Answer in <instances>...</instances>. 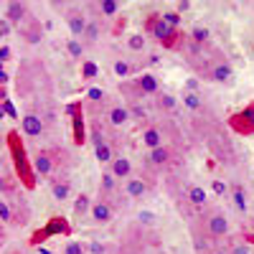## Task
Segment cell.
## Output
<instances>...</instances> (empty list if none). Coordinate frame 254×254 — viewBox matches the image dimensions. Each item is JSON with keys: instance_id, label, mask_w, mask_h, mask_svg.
Here are the masks:
<instances>
[{"instance_id": "1", "label": "cell", "mask_w": 254, "mask_h": 254, "mask_svg": "<svg viewBox=\"0 0 254 254\" xmlns=\"http://www.w3.org/2000/svg\"><path fill=\"white\" fill-rule=\"evenodd\" d=\"M8 150H10V155H13V165H15L18 181L31 190V188L36 186V181H33L31 163H28V158H26V145H23V140H20V132H18V130H10V132H8Z\"/></svg>"}, {"instance_id": "2", "label": "cell", "mask_w": 254, "mask_h": 254, "mask_svg": "<svg viewBox=\"0 0 254 254\" xmlns=\"http://www.w3.org/2000/svg\"><path fill=\"white\" fill-rule=\"evenodd\" d=\"M145 33L147 36H153L155 41H160V44L165 49H178L183 44V33L178 28H171L168 23H163V18L160 13H150L145 20Z\"/></svg>"}, {"instance_id": "3", "label": "cell", "mask_w": 254, "mask_h": 254, "mask_svg": "<svg viewBox=\"0 0 254 254\" xmlns=\"http://www.w3.org/2000/svg\"><path fill=\"white\" fill-rule=\"evenodd\" d=\"M201 226H203V237L208 242H216V239H224L229 234V219L221 208H208L203 219H201Z\"/></svg>"}, {"instance_id": "4", "label": "cell", "mask_w": 254, "mask_h": 254, "mask_svg": "<svg viewBox=\"0 0 254 254\" xmlns=\"http://www.w3.org/2000/svg\"><path fill=\"white\" fill-rule=\"evenodd\" d=\"M66 150H38L36 158H33V168H36V173L41 178H49L56 173V168H61V163L66 165Z\"/></svg>"}, {"instance_id": "5", "label": "cell", "mask_w": 254, "mask_h": 254, "mask_svg": "<svg viewBox=\"0 0 254 254\" xmlns=\"http://www.w3.org/2000/svg\"><path fill=\"white\" fill-rule=\"evenodd\" d=\"M56 234H64V237H69V234H71V226H69V221L64 219V216H51L49 224H46L44 229H38L36 234L31 237V244L38 247V244H44L49 237H56Z\"/></svg>"}, {"instance_id": "6", "label": "cell", "mask_w": 254, "mask_h": 254, "mask_svg": "<svg viewBox=\"0 0 254 254\" xmlns=\"http://www.w3.org/2000/svg\"><path fill=\"white\" fill-rule=\"evenodd\" d=\"M231 130L239 135H254V102H249L244 110H239L234 117L229 120Z\"/></svg>"}, {"instance_id": "7", "label": "cell", "mask_w": 254, "mask_h": 254, "mask_svg": "<svg viewBox=\"0 0 254 254\" xmlns=\"http://www.w3.org/2000/svg\"><path fill=\"white\" fill-rule=\"evenodd\" d=\"M173 158H176V150L165 142V145H160V147H155V150L147 153L145 165H147V168H153V171H163V168L173 165Z\"/></svg>"}, {"instance_id": "8", "label": "cell", "mask_w": 254, "mask_h": 254, "mask_svg": "<svg viewBox=\"0 0 254 254\" xmlns=\"http://www.w3.org/2000/svg\"><path fill=\"white\" fill-rule=\"evenodd\" d=\"M20 127H23V135L26 137H41L46 132V122L38 112H26L23 120H20Z\"/></svg>"}, {"instance_id": "9", "label": "cell", "mask_w": 254, "mask_h": 254, "mask_svg": "<svg viewBox=\"0 0 254 254\" xmlns=\"http://www.w3.org/2000/svg\"><path fill=\"white\" fill-rule=\"evenodd\" d=\"M66 26H69L71 36H74L76 41H81L84 28H87V15H84L81 8H69V10H66Z\"/></svg>"}, {"instance_id": "10", "label": "cell", "mask_w": 254, "mask_h": 254, "mask_svg": "<svg viewBox=\"0 0 254 254\" xmlns=\"http://www.w3.org/2000/svg\"><path fill=\"white\" fill-rule=\"evenodd\" d=\"M115 216V206L110 198H99L94 206H92V221L94 224H110Z\"/></svg>"}, {"instance_id": "11", "label": "cell", "mask_w": 254, "mask_h": 254, "mask_svg": "<svg viewBox=\"0 0 254 254\" xmlns=\"http://www.w3.org/2000/svg\"><path fill=\"white\" fill-rule=\"evenodd\" d=\"M147 190H150V181L137 176V178H127L125 183V193L127 198H145L147 196Z\"/></svg>"}, {"instance_id": "12", "label": "cell", "mask_w": 254, "mask_h": 254, "mask_svg": "<svg viewBox=\"0 0 254 254\" xmlns=\"http://www.w3.org/2000/svg\"><path fill=\"white\" fill-rule=\"evenodd\" d=\"M142 145L147 147V150H155V147L165 145V132H163V127L147 125L145 130H142Z\"/></svg>"}, {"instance_id": "13", "label": "cell", "mask_w": 254, "mask_h": 254, "mask_svg": "<svg viewBox=\"0 0 254 254\" xmlns=\"http://www.w3.org/2000/svg\"><path fill=\"white\" fill-rule=\"evenodd\" d=\"M5 18H8V23L20 26V23H23V20L28 18V5H26V3H18V0H13V3L5 5Z\"/></svg>"}, {"instance_id": "14", "label": "cell", "mask_w": 254, "mask_h": 254, "mask_svg": "<svg viewBox=\"0 0 254 254\" xmlns=\"http://www.w3.org/2000/svg\"><path fill=\"white\" fill-rule=\"evenodd\" d=\"M153 104H155V110H158V112L168 115V112H173V110L178 107V99H176L171 92H158V94L153 97Z\"/></svg>"}, {"instance_id": "15", "label": "cell", "mask_w": 254, "mask_h": 254, "mask_svg": "<svg viewBox=\"0 0 254 254\" xmlns=\"http://www.w3.org/2000/svg\"><path fill=\"white\" fill-rule=\"evenodd\" d=\"M110 173H112L115 178H130V173H132V163H130V158L115 155V160L110 163Z\"/></svg>"}, {"instance_id": "16", "label": "cell", "mask_w": 254, "mask_h": 254, "mask_svg": "<svg viewBox=\"0 0 254 254\" xmlns=\"http://www.w3.org/2000/svg\"><path fill=\"white\" fill-rule=\"evenodd\" d=\"M183 201L193 208H203L206 206V190L201 186H188L186 193H183Z\"/></svg>"}, {"instance_id": "17", "label": "cell", "mask_w": 254, "mask_h": 254, "mask_svg": "<svg viewBox=\"0 0 254 254\" xmlns=\"http://www.w3.org/2000/svg\"><path fill=\"white\" fill-rule=\"evenodd\" d=\"M208 79H214V81H231V79H234V69H231L226 61H216L214 66L208 69Z\"/></svg>"}, {"instance_id": "18", "label": "cell", "mask_w": 254, "mask_h": 254, "mask_svg": "<svg viewBox=\"0 0 254 254\" xmlns=\"http://www.w3.org/2000/svg\"><path fill=\"white\" fill-rule=\"evenodd\" d=\"M69 112L74 115V142L76 145H81L84 140H87V135H84V117H81V104L76 102V104H71L69 107Z\"/></svg>"}, {"instance_id": "19", "label": "cell", "mask_w": 254, "mask_h": 254, "mask_svg": "<svg viewBox=\"0 0 254 254\" xmlns=\"http://www.w3.org/2000/svg\"><path fill=\"white\" fill-rule=\"evenodd\" d=\"M99 33H102V23H99V18L87 20V28H84L81 44H84V46H92V44H97V41H99Z\"/></svg>"}, {"instance_id": "20", "label": "cell", "mask_w": 254, "mask_h": 254, "mask_svg": "<svg viewBox=\"0 0 254 254\" xmlns=\"http://www.w3.org/2000/svg\"><path fill=\"white\" fill-rule=\"evenodd\" d=\"M115 188H117V178L107 171V173H102V178H99V198H107V196H112L115 193Z\"/></svg>"}, {"instance_id": "21", "label": "cell", "mask_w": 254, "mask_h": 254, "mask_svg": "<svg viewBox=\"0 0 254 254\" xmlns=\"http://www.w3.org/2000/svg\"><path fill=\"white\" fill-rule=\"evenodd\" d=\"M104 18H120V10H122V5L117 3V0H102V3H97L94 5Z\"/></svg>"}, {"instance_id": "22", "label": "cell", "mask_w": 254, "mask_h": 254, "mask_svg": "<svg viewBox=\"0 0 254 254\" xmlns=\"http://www.w3.org/2000/svg\"><path fill=\"white\" fill-rule=\"evenodd\" d=\"M94 155H97V160H99V163H112V160H115V150H112L110 140L97 142V145H94Z\"/></svg>"}, {"instance_id": "23", "label": "cell", "mask_w": 254, "mask_h": 254, "mask_svg": "<svg viewBox=\"0 0 254 254\" xmlns=\"http://www.w3.org/2000/svg\"><path fill=\"white\" fill-rule=\"evenodd\" d=\"M23 38L28 44H38V41L44 38V31H41L38 20H28V26H23Z\"/></svg>"}, {"instance_id": "24", "label": "cell", "mask_w": 254, "mask_h": 254, "mask_svg": "<svg viewBox=\"0 0 254 254\" xmlns=\"http://www.w3.org/2000/svg\"><path fill=\"white\" fill-rule=\"evenodd\" d=\"M110 125H115V127H122L127 120H130V112H127V107H122V104H115V107L110 110Z\"/></svg>"}, {"instance_id": "25", "label": "cell", "mask_w": 254, "mask_h": 254, "mask_svg": "<svg viewBox=\"0 0 254 254\" xmlns=\"http://www.w3.org/2000/svg\"><path fill=\"white\" fill-rule=\"evenodd\" d=\"M51 188H54V198H56V201L69 198V193H71V186H69L66 178H64V181H61V178H54V186H51Z\"/></svg>"}, {"instance_id": "26", "label": "cell", "mask_w": 254, "mask_h": 254, "mask_svg": "<svg viewBox=\"0 0 254 254\" xmlns=\"http://www.w3.org/2000/svg\"><path fill=\"white\" fill-rule=\"evenodd\" d=\"M127 112H130V117L135 120V122H147V112H145V107H142V104L140 102H132L130 104V107H127Z\"/></svg>"}, {"instance_id": "27", "label": "cell", "mask_w": 254, "mask_h": 254, "mask_svg": "<svg viewBox=\"0 0 254 254\" xmlns=\"http://www.w3.org/2000/svg\"><path fill=\"white\" fill-rule=\"evenodd\" d=\"M183 104H186V107L188 110H203V99L196 94V92H188V94H183Z\"/></svg>"}, {"instance_id": "28", "label": "cell", "mask_w": 254, "mask_h": 254, "mask_svg": "<svg viewBox=\"0 0 254 254\" xmlns=\"http://www.w3.org/2000/svg\"><path fill=\"white\" fill-rule=\"evenodd\" d=\"M206 41H208V31H206V28L196 26L193 31H190V44H196V46H203Z\"/></svg>"}, {"instance_id": "29", "label": "cell", "mask_w": 254, "mask_h": 254, "mask_svg": "<svg viewBox=\"0 0 254 254\" xmlns=\"http://www.w3.org/2000/svg\"><path fill=\"white\" fill-rule=\"evenodd\" d=\"M127 49L130 51H142L145 49V36L142 33H132L130 38H127Z\"/></svg>"}, {"instance_id": "30", "label": "cell", "mask_w": 254, "mask_h": 254, "mask_svg": "<svg viewBox=\"0 0 254 254\" xmlns=\"http://www.w3.org/2000/svg\"><path fill=\"white\" fill-rule=\"evenodd\" d=\"M160 18H163V23H168L171 28L181 26V13H176V10H165V13H160Z\"/></svg>"}, {"instance_id": "31", "label": "cell", "mask_w": 254, "mask_h": 254, "mask_svg": "<svg viewBox=\"0 0 254 254\" xmlns=\"http://www.w3.org/2000/svg\"><path fill=\"white\" fill-rule=\"evenodd\" d=\"M234 203H237L239 211H247V193H244L242 186H234Z\"/></svg>"}, {"instance_id": "32", "label": "cell", "mask_w": 254, "mask_h": 254, "mask_svg": "<svg viewBox=\"0 0 254 254\" xmlns=\"http://www.w3.org/2000/svg\"><path fill=\"white\" fill-rule=\"evenodd\" d=\"M66 49H69V54H71L74 59H81V56H84V44H81V41H76V38L69 41Z\"/></svg>"}, {"instance_id": "33", "label": "cell", "mask_w": 254, "mask_h": 254, "mask_svg": "<svg viewBox=\"0 0 254 254\" xmlns=\"http://www.w3.org/2000/svg\"><path fill=\"white\" fill-rule=\"evenodd\" d=\"M97 76V64L94 61H84L81 64V79H94Z\"/></svg>"}, {"instance_id": "34", "label": "cell", "mask_w": 254, "mask_h": 254, "mask_svg": "<svg viewBox=\"0 0 254 254\" xmlns=\"http://www.w3.org/2000/svg\"><path fill=\"white\" fill-rule=\"evenodd\" d=\"M87 208H89V196H87V193H81V196L76 198V203H74V214H76V216H81Z\"/></svg>"}, {"instance_id": "35", "label": "cell", "mask_w": 254, "mask_h": 254, "mask_svg": "<svg viewBox=\"0 0 254 254\" xmlns=\"http://www.w3.org/2000/svg\"><path fill=\"white\" fill-rule=\"evenodd\" d=\"M115 74L117 76H130L132 74V66L127 61H115Z\"/></svg>"}, {"instance_id": "36", "label": "cell", "mask_w": 254, "mask_h": 254, "mask_svg": "<svg viewBox=\"0 0 254 254\" xmlns=\"http://www.w3.org/2000/svg\"><path fill=\"white\" fill-rule=\"evenodd\" d=\"M0 190H5V193H13L15 190V181L10 176H0Z\"/></svg>"}, {"instance_id": "37", "label": "cell", "mask_w": 254, "mask_h": 254, "mask_svg": "<svg viewBox=\"0 0 254 254\" xmlns=\"http://www.w3.org/2000/svg\"><path fill=\"white\" fill-rule=\"evenodd\" d=\"M89 102L92 104H104V102H107V94H104V89H89Z\"/></svg>"}, {"instance_id": "38", "label": "cell", "mask_w": 254, "mask_h": 254, "mask_svg": "<svg viewBox=\"0 0 254 254\" xmlns=\"http://www.w3.org/2000/svg\"><path fill=\"white\" fill-rule=\"evenodd\" d=\"M0 221H13V211L5 201H0Z\"/></svg>"}, {"instance_id": "39", "label": "cell", "mask_w": 254, "mask_h": 254, "mask_svg": "<svg viewBox=\"0 0 254 254\" xmlns=\"http://www.w3.org/2000/svg\"><path fill=\"white\" fill-rule=\"evenodd\" d=\"M66 254H84V247L79 242H71V244H66Z\"/></svg>"}, {"instance_id": "40", "label": "cell", "mask_w": 254, "mask_h": 254, "mask_svg": "<svg viewBox=\"0 0 254 254\" xmlns=\"http://www.w3.org/2000/svg\"><path fill=\"white\" fill-rule=\"evenodd\" d=\"M229 254H249V249H247V244H234L229 249Z\"/></svg>"}, {"instance_id": "41", "label": "cell", "mask_w": 254, "mask_h": 254, "mask_svg": "<svg viewBox=\"0 0 254 254\" xmlns=\"http://www.w3.org/2000/svg\"><path fill=\"white\" fill-rule=\"evenodd\" d=\"M8 59H10V49L3 46V49H0V61H8Z\"/></svg>"}, {"instance_id": "42", "label": "cell", "mask_w": 254, "mask_h": 254, "mask_svg": "<svg viewBox=\"0 0 254 254\" xmlns=\"http://www.w3.org/2000/svg\"><path fill=\"white\" fill-rule=\"evenodd\" d=\"M89 249H92L94 254H102V252H104V247H102V244H97V242H92V247H89Z\"/></svg>"}, {"instance_id": "43", "label": "cell", "mask_w": 254, "mask_h": 254, "mask_svg": "<svg viewBox=\"0 0 254 254\" xmlns=\"http://www.w3.org/2000/svg\"><path fill=\"white\" fill-rule=\"evenodd\" d=\"M8 33V23H5V20H0V36H5Z\"/></svg>"}, {"instance_id": "44", "label": "cell", "mask_w": 254, "mask_h": 254, "mask_svg": "<svg viewBox=\"0 0 254 254\" xmlns=\"http://www.w3.org/2000/svg\"><path fill=\"white\" fill-rule=\"evenodd\" d=\"M214 190H216V193H224L226 188H224V183H219V181H216V183H214Z\"/></svg>"}, {"instance_id": "45", "label": "cell", "mask_w": 254, "mask_h": 254, "mask_svg": "<svg viewBox=\"0 0 254 254\" xmlns=\"http://www.w3.org/2000/svg\"><path fill=\"white\" fill-rule=\"evenodd\" d=\"M5 81H8V74H5L3 69H0V84H5Z\"/></svg>"}, {"instance_id": "46", "label": "cell", "mask_w": 254, "mask_h": 254, "mask_svg": "<svg viewBox=\"0 0 254 254\" xmlns=\"http://www.w3.org/2000/svg\"><path fill=\"white\" fill-rule=\"evenodd\" d=\"M208 254H229V249H214V252H208Z\"/></svg>"}, {"instance_id": "47", "label": "cell", "mask_w": 254, "mask_h": 254, "mask_svg": "<svg viewBox=\"0 0 254 254\" xmlns=\"http://www.w3.org/2000/svg\"><path fill=\"white\" fill-rule=\"evenodd\" d=\"M3 242H5V234H3V231H0V247H3Z\"/></svg>"}, {"instance_id": "48", "label": "cell", "mask_w": 254, "mask_h": 254, "mask_svg": "<svg viewBox=\"0 0 254 254\" xmlns=\"http://www.w3.org/2000/svg\"><path fill=\"white\" fill-rule=\"evenodd\" d=\"M3 115H5V110H3V107H0V117H3Z\"/></svg>"}]
</instances>
